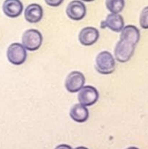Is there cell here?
<instances>
[{"mask_svg":"<svg viewBox=\"0 0 148 149\" xmlns=\"http://www.w3.org/2000/svg\"><path fill=\"white\" fill-rule=\"evenodd\" d=\"M99 99V93L92 86H84L78 91V100L79 103L85 106H91L97 103Z\"/></svg>","mask_w":148,"mask_h":149,"instance_id":"obj_6","label":"cell"},{"mask_svg":"<svg viewBox=\"0 0 148 149\" xmlns=\"http://www.w3.org/2000/svg\"><path fill=\"white\" fill-rule=\"evenodd\" d=\"M7 57L9 62L15 65L24 63L27 58V51L23 45L20 43H12L8 47Z\"/></svg>","mask_w":148,"mask_h":149,"instance_id":"obj_3","label":"cell"},{"mask_svg":"<svg viewBox=\"0 0 148 149\" xmlns=\"http://www.w3.org/2000/svg\"><path fill=\"white\" fill-rule=\"evenodd\" d=\"M43 42V37L39 31L28 29L23 33L22 45L28 51H36L40 48Z\"/></svg>","mask_w":148,"mask_h":149,"instance_id":"obj_2","label":"cell"},{"mask_svg":"<svg viewBox=\"0 0 148 149\" xmlns=\"http://www.w3.org/2000/svg\"><path fill=\"white\" fill-rule=\"evenodd\" d=\"M85 84V77L80 71H72L67 76L65 81L66 90L71 93L79 91Z\"/></svg>","mask_w":148,"mask_h":149,"instance_id":"obj_5","label":"cell"},{"mask_svg":"<svg viewBox=\"0 0 148 149\" xmlns=\"http://www.w3.org/2000/svg\"><path fill=\"white\" fill-rule=\"evenodd\" d=\"M140 39V31L135 26L128 25L123 28L120 31V39L126 41L134 46L137 45Z\"/></svg>","mask_w":148,"mask_h":149,"instance_id":"obj_12","label":"cell"},{"mask_svg":"<svg viewBox=\"0 0 148 149\" xmlns=\"http://www.w3.org/2000/svg\"><path fill=\"white\" fill-rule=\"evenodd\" d=\"M101 28H108L115 32H120L124 27L123 17L118 13H111L107 16L104 21H102Z\"/></svg>","mask_w":148,"mask_h":149,"instance_id":"obj_9","label":"cell"},{"mask_svg":"<svg viewBox=\"0 0 148 149\" xmlns=\"http://www.w3.org/2000/svg\"><path fill=\"white\" fill-rule=\"evenodd\" d=\"M55 149H72V148L66 144H61V145L57 146Z\"/></svg>","mask_w":148,"mask_h":149,"instance_id":"obj_17","label":"cell"},{"mask_svg":"<svg viewBox=\"0 0 148 149\" xmlns=\"http://www.w3.org/2000/svg\"><path fill=\"white\" fill-rule=\"evenodd\" d=\"M100 37V32L96 28L85 27L82 29L78 34V40L84 46H91L97 42Z\"/></svg>","mask_w":148,"mask_h":149,"instance_id":"obj_8","label":"cell"},{"mask_svg":"<svg viewBox=\"0 0 148 149\" xmlns=\"http://www.w3.org/2000/svg\"><path fill=\"white\" fill-rule=\"evenodd\" d=\"M75 149H89V148H86V147H84V146H80V147H77V148H75Z\"/></svg>","mask_w":148,"mask_h":149,"instance_id":"obj_18","label":"cell"},{"mask_svg":"<svg viewBox=\"0 0 148 149\" xmlns=\"http://www.w3.org/2000/svg\"><path fill=\"white\" fill-rule=\"evenodd\" d=\"M95 68L97 72L104 75L113 73L115 69L114 57L108 51H102L96 57Z\"/></svg>","mask_w":148,"mask_h":149,"instance_id":"obj_1","label":"cell"},{"mask_svg":"<svg viewBox=\"0 0 148 149\" xmlns=\"http://www.w3.org/2000/svg\"><path fill=\"white\" fill-rule=\"evenodd\" d=\"M106 7L112 13H118L122 11L124 8V0H106Z\"/></svg>","mask_w":148,"mask_h":149,"instance_id":"obj_14","label":"cell"},{"mask_svg":"<svg viewBox=\"0 0 148 149\" xmlns=\"http://www.w3.org/2000/svg\"><path fill=\"white\" fill-rule=\"evenodd\" d=\"M2 10L7 17L15 18L22 14L23 3L20 0H5L3 3Z\"/></svg>","mask_w":148,"mask_h":149,"instance_id":"obj_10","label":"cell"},{"mask_svg":"<svg viewBox=\"0 0 148 149\" xmlns=\"http://www.w3.org/2000/svg\"><path fill=\"white\" fill-rule=\"evenodd\" d=\"M139 24L143 29H148V7H145L141 12Z\"/></svg>","mask_w":148,"mask_h":149,"instance_id":"obj_15","label":"cell"},{"mask_svg":"<svg viewBox=\"0 0 148 149\" xmlns=\"http://www.w3.org/2000/svg\"><path fill=\"white\" fill-rule=\"evenodd\" d=\"M126 149H139V148H136V147H129V148H128Z\"/></svg>","mask_w":148,"mask_h":149,"instance_id":"obj_20","label":"cell"},{"mask_svg":"<svg viewBox=\"0 0 148 149\" xmlns=\"http://www.w3.org/2000/svg\"><path fill=\"white\" fill-rule=\"evenodd\" d=\"M44 1L47 5L50 6V7H56L60 5L63 2L64 0H44Z\"/></svg>","mask_w":148,"mask_h":149,"instance_id":"obj_16","label":"cell"},{"mask_svg":"<svg viewBox=\"0 0 148 149\" xmlns=\"http://www.w3.org/2000/svg\"><path fill=\"white\" fill-rule=\"evenodd\" d=\"M24 17L28 23H39L43 17V9L41 6L36 3L29 4L24 11Z\"/></svg>","mask_w":148,"mask_h":149,"instance_id":"obj_11","label":"cell"},{"mask_svg":"<svg viewBox=\"0 0 148 149\" xmlns=\"http://www.w3.org/2000/svg\"><path fill=\"white\" fill-rule=\"evenodd\" d=\"M135 47L136 46L132 44L123 39H120L115 47V58L118 62L126 63L133 56Z\"/></svg>","mask_w":148,"mask_h":149,"instance_id":"obj_4","label":"cell"},{"mask_svg":"<svg viewBox=\"0 0 148 149\" xmlns=\"http://www.w3.org/2000/svg\"><path fill=\"white\" fill-rule=\"evenodd\" d=\"M83 1H86V2H91V1H94V0H81Z\"/></svg>","mask_w":148,"mask_h":149,"instance_id":"obj_19","label":"cell"},{"mask_svg":"<svg viewBox=\"0 0 148 149\" xmlns=\"http://www.w3.org/2000/svg\"><path fill=\"white\" fill-rule=\"evenodd\" d=\"M66 14L73 20H81L86 14V8L82 1L73 0L68 4L66 7Z\"/></svg>","mask_w":148,"mask_h":149,"instance_id":"obj_7","label":"cell"},{"mask_svg":"<svg viewBox=\"0 0 148 149\" xmlns=\"http://www.w3.org/2000/svg\"><path fill=\"white\" fill-rule=\"evenodd\" d=\"M70 116L75 122L78 123H83L88 119L89 111L86 106L81 103H77L73 106L71 109Z\"/></svg>","mask_w":148,"mask_h":149,"instance_id":"obj_13","label":"cell"}]
</instances>
